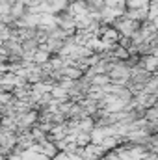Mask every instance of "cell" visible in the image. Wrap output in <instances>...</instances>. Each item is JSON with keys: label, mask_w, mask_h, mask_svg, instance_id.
Instances as JSON below:
<instances>
[{"label": "cell", "mask_w": 158, "mask_h": 160, "mask_svg": "<svg viewBox=\"0 0 158 160\" xmlns=\"http://www.w3.org/2000/svg\"><path fill=\"white\" fill-rule=\"evenodd\" d=\"M91 143V134L89 132H77V145L78 147H86V145H89Z\"/></svg>", "instance_id": "6da1fadb"}, {"label": "cell", "mask_w": 158, "mask_h": 160, "mask_svg": "<svg viewBox=\"0 0 158 160\" xmlns=\"http://www.w3.org/2000/svg\"><path fill=\"white\" fill-rule=\"evenodd\" d=\"M143 67L147 71H156L158 69V56H147L143 60Z\"/></svg>", "instance_id": "7a4b0ae2"}, {"label": "cell", "mask_w": 158, "mask_h": 160, "mask_svg": "<svg viewBox=\"0 0 158 160\" xmlns=\"http://www.w3.org/2000/svg\"><path fill=\"white\" fill-rule=\"evenodd\" d=\"M47 60H48V50H45V48H41V50H37L34 54V62L36 63H45Z\"/></svg>", "instance_id": "3957f363"}, {"label": "cell", "mask_w": 158, "mask_h": 160, "mask_svg": "<svg viewBox=\"0 0 158 160\" xmlns=\"http://www.w3.org/2000/svg\"><path fill=\"white\" fill-rule=\"evenodd\" d=\"M91 82H93L95 86H101V88H102V86L110 84V77H108V75H97V77L91 80Z\"/></svg>", "instance_id": "277c9868"}, {"label": "cell", "mask_w": 158, "mask_h": 160, "mask_svg": "<svg viewBox=\"0 0 158 160\" xmlns=\"http://www.w3.org/2000/svg\"><path fill=\"white\" fill-rule=\"evenodd\" d=\"M9 101H11V95L0 91V104H9Z\"/></svg>", "instance_id": "5b68a950"}]
</instances>
